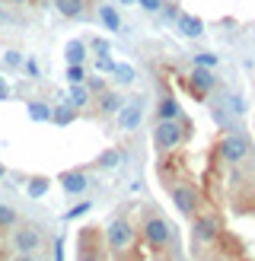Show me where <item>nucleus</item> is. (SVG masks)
Masks as SVG:
<instances>
[{
	"instance_id": "f257e3e1",
	"label": "nucleus",
	"mask_w": 255,
	"mask_h": 261,
	"mask_svg": "<svg viewBox=\"0 0 255 261\" xmlns=\"http://www.w3.org/2000/svg\"><path fill=\"white\" fill-rule=\"evenodd\" d=\"M140 229H144V242L153 252H163L166 245L172 242V229H169V223H166L160 214H147L144 223H140Z\"/></svg>"
},
{
	"instance_id": "f03ea898",
	"label": "nucleus",
	"mask_w": 255,
	"mask_h": 261,
	"mask_svg": "<svg viewBox=\"0 0 255 261\" xmlns=\"http://www.w3.org/2000/svg\"><path fill=\"white\" fill-rule=\"evenodd\" d=\"M106 245L115 252V255H124L128 249L134 245V226H131V220L128 217H115L109 229H106Z\"/></svg>"
},
{
	"instance_id": "7ed1b4c3",
	"label": "nucleus",
	"mask_w": 255,
	"mask_h": 261,
	"mask_svg": "<svg viewBox=\"0 0 255 261\" xmlns=\"http://www.w3.org/2000/svg\"><path fill=\"white\" fill-rule=\"evenodd\" d=\"M42 242H45V236H42V229H38L35 223H19L16 229H13V236H10V245L19 255H35L38 249H42Z\"/></svg>"
},
{
	"instance_id": "20e7f679",
	"label": "nucleus",
	"mask_w": 255,
	"mask_h": 261,
	"mask_svg": "<svg viewBox=\"0 0 255 261\" xmlns=\"http://www.w3.org/2000/svg\"><path fill=\"white\" fill-rule=\"evenodd\" d=\"M172 204H175V211L182 217L191 220L198 214V207H201V191L191 185V181H178V185H172Z\"/></svg>"
},
{
	"instance_id": "39448f33",
	"label": "nucleus",
	"mask_w": 255,
	"mask_h": 261,
	"mask_svg": "<svg viewBox=\"0 0 255 261\" xmlns=\"http://www.w3.org/2000/svg\"><path fill=\"white\" fill-rule=\"evenodd\" d=\"M153 140H157V150H160V153H169V150H175V147H182L185 130H182V124H178V118L160 121L157 127H153Z\"/></svg>"
},
{
	"instance_id": "423d86ee",
	"label": "nucleus",
	"mask_w": 255,
	"mask_h": 261,
	"mask_svg": "<svg viewBox=\"0 0 255 261\" xmlns=\"http://www.w3.org/2000/svg\"><path fill=\"white\" fill-rule=\"evenodd\" d=\"M249 150H252V143H249L246 134H239V130H230V134L220 137V156H223V163H230V166L242 163L249 156Z\"/></svg>"
},
{
	"instance_id": "0eeeda50",
	"label": "nucleus",
	"mask_w": 255,
	"mask_h": 261,
	"mask_svg": "<svg viewBox=\"0 0 255 261\" xmlns=\"http://www.w3.org/2000/svg\"><path fill=\"white\" fill-rule=\"evenodd\" d=\"M191 236H195L198 245L217 242V236H220V223H217V217H211V214H195V217H191Z\"/></svg>"
},
{
	"instance_id": "6e6552de",
	"label": "nucleus",
	"mask_w": 255,
	"mask_h": 261,
	"mask_svg": "<svg viewBox=\"0 0 255 261\" xmlns=\"http://www.w3.org/2000/svg\"><path fill=\"white\" fill-rule=\"evenodd\" d=\"M115 118H118V127L121 130H137L140 121H144V99H131V102H121V109L115 112Z\"/></svg>"
},
{
	"instance_id": "1a4fd4ad",
	"label": "nucleus",
	"mask_w": 255,
	"mask_h": 261,
	"mask_svg": "<svg viewBox=\"0 0 255 261\" xmlns=\"http://www.w3.org/2000/svg\"><path fill=\"white\" fill-rule=\"evenodd\" d=\"M188 86H191V93H195L198 99H204V96H211L217 89V73L211 67H195L188 73Z\"/></svg>"
},
{
	"instance_id": "9d476101",
	"label": "nucleus",
	"mask_w": 255,
	"mask_h": 261,
	"mask_svg": "<svg viewBox=\"0 0 255 261\" xmlns=\"http://www.w3.org/2000/svg\"><path fill=\"white\" fill-rule=\"evenodd\" d=\"M58 185L64 188V194H67V198H76V194L86 191V175L76 172V169H70V172H61V175H58Z\"/></svg>"
},
{
	"instance_id": "9b49d317",
	"label": "nucleus",
	"mask_w": 255,
	"mask_h": 261,
	"mask_svg": "<svg viewBox=\"0 0 255 261\" xmlns=\"http://www.w3.org/2000/svg\"><path fill=\"white\" fill-rule=\"evenodd\" d=\"M175 25H178V32H182L185 38H201V35H204V19L191 16V13H182V16H175Z\"/></svg>"
},
{
	"instance_id": "f8f14e48",
	"label": "nucleus",
	"mask_w": 255,
	"mask_h": 261,
	"mask_svg": "<svg viewBox=\"0 0 255 261\" xmlns=\"http://www.w3.org/2000/svg\"><path fill=\"white\" fill-rule=\"evenodd\" d=\"M48 188H51V178H45V175H32V178H26V198H32V201L45 198Z\"/></svg>"
},
{
	"instance_id": "ddd939ff",
	"label": "nucleus",
	"mask_w": 255,
	"mask_h": 261,
	"mask_svg": "<svg viewBox=\"0 0 255 261\" xmlns=\"http://www.w3.org/2000/svg\"><path fill=\"white\" fill-rule=\"evenodd\" d=\"M51 121H55L58 127H67V124L76 121V109L70 106V102H61V106L51 109Z\"/></svg>"
},
{
	"instance_id": "4468645a",
	"label": "nucleus",
	"mask_w": 255,
	"mask_h": 261,
	"mask_svg": "<svg viewBox=\"0 0 255 261\" xmlns=\"http://www.w3.org/2000/svg\"><path fill=\"white\" fill-rule=\"evenodd\" d=\"M89 99H93V93L86 89V83H70V93H67V102L80 112V109H86L89 106Z\"/></svg>"
},
{
	"instance_id": "2eb2a0df",
	"label": "nucleus",
	"mask_w": 255,
	"mask_h": 261,
	"mask_svg": "<svg viewBox=\"0 0 255 261\" xmlns=\"http://www.w3.org/2000/svg\"><path fill=\"white\" fill-rule=\"evenodd\" d=\"M55 7H58V13L64 19H80L83 10H86L83 0H55Z\"/></svg>"
},
{
	"instance_id": "dca6fc26",
	"label": "nucleus",
	"mask_w": 255,
	"mask_h": 261,
	"mask_svg": "<svg viewBox=\"0 0 255 261\" xmlns=\"http://www.w3.org/2000/svg\"><path fill=\"white\" fill-rule=\"evenodd\" d=\"M182 109H178V99L172 96H163V102L157 106V121H169V118H178Z\"/></svg>"
},
{
	"instance_id": "f3484780",
	"label": "nucleus",
	"mask_w": 255,
	"mask_h": 261,
	"mask_svg": "<svg viewBox=\"0 0 255 261\" xmlns=\"http://www.w3.org/2000/svg\"><path fill=\"white\" fill-rule=\"evenodd\" d=\"M99 19H102V25H106L109 32H121V16H118V10H115V7L102 4L99 7Z\"/></svg>"
},
{
	"instance_id": "a211bd4d",
	"label": "nucleus",
	"mask_w": 255,
	"mask_h": 261,
	"mask_svg": "<svg viewBox=\"0 0 255 261\" xmlns=\"http://www.w3.org/2000/svg\"><path fill=\"white\" fill-rule=\"evenodd\" d=\"M26 112H29V118L38 121V124H48L51 121V106H45V102H38V99L26 102Z\"/></svg>"
},
{
	"instance_id": "6ab92c4d",
	"label": "nucleus",
	"mask_w": 255,
	"mask_h": 261,
	"mask_svg": "<svg viewBox=\"0 0 255 261\" xmlns=\"http://www.w3.org/2000/svg\"><path fill=\"white\" fill-rule=\"evenodd\" d=\"M64 61L67 64H83L86 61V45L80 42V38H73V42L64 45Z\"/></svg>"
},
{
	"instance_id": "aec40b11",
	"label": "nucleus",
	"mask_w": 255,
	"mask_h": 261,
	"mask_svg": "<svg viewBox=\"0 0 255 261\" xmlns=\"http://www.w3.org/2000/svg\"><path fill=\"white\" fill-rule=\"evenodd\" d=\"M112 76H115V80H118L121 86H128V83H134V67H131V64H121V61H115V67H112Z\"/></svg>"
},
{
	"instance_id": "412c9836",
	"label": "nucleus",
	"mask_w": 255,
	"mask_h": 261,
	"mask_svg": "<svg viewBox=\"0 0 255 261\" xmlns=\"http://www.w3.org/2000/svg\"><path fill=\"white\" fill-rule=\"evenodd\" d=\"M121 160H124V156H121V150H118V147H112V150H106V153H102L96 163H99L102 169H118V166H121Z\"/></svg>"
},
{
	"instance_id": "4be33fe9",
	"label": "nucleus",
	"mask_w": 255,
	"mask_h": 261,
	"mask_svg": "<svg viewBox=\"0 0 255 261\" xmlns=\"http://www.w3.org/2000/svg\"><path fill=\"white\" fill-rule=\"evenodd\" d=\"M121 102H124L121 93H102V115H115L121 109Z\"/></svg>"
},
{
	"instance_id": "5701e85b",
	"label": "nucleus",
	"mask_w": 255,
	"mask_h": 261,
	"mask_svg": "<svg viewBox=\"0 0 255 261\" xmlns=\"http://www.w3.org/2000/svg\"><path fill=\"white\" fill-rule=\"evenodd\" d=\"M16 223H19L16 211H13L10 204H0V229H10V226H16Z\"/></svg>"
},
{
	"instance_id": "b1692460",
	"label": "nucleus",
	"mask_w": 255,
	"mask_h": 261,
	"mask_svg": "<svg viewBox=\"0 0 255 261\" xmlns=\"http://www.w3.org/2000/svg\"><path fill=\"white\" fill-rule=\"evenodd\" d=\"M64 76H67V83H83L86 80V67H83V64H67Z\"/></svg>"
},
{
	"instance_id": "393cba45",
	"label": "nucleus",
	"mask_w": 255,
	"mask_h": 261,
	"mask_svg": "<svg viewBox=\"0 0 255 261\" xmlns=\"http://www.w3.org/2000/svg\"><path fill=\"white\" fill-rule=\"evenodd\" d=\"M217 64H220V61H217V55H211V51H198V55H195V67H217Z\"/></svg>"
},
{
	"instance_id": "a878e982",
	"label": "nucleus",
	"mask_w": 255,
	"mask_h": 261,
	"mask_svg": "<svg viewBox=\"0 0 255 261\" xmlns=\"http://www.w3.org/2000/svg\"><path fill=\"white\" fill-rule=\"evenodd\" d=\"M89 211H93V204H89V201H80V204H73L70 211L64 214V220H67V223H70V220H76V217H83V214H89Z\"/></svg>"
},
{
	"instance_id": "bb28decb",
	"label": "nucleus",
	"mask_w": 255,
	"mask_h": 261,
	"mask_svg": "<svg viewBox=\"0 0 255 261\" xmlns=\"http://www.w3.org/2000/svg\"><path fill=\"white\" fill-rule=\"evenodd\" d=\"M22 73L29 76V80H38V76H42V70H38V61H35V58H22Z\"/></svg>"
},
{
	"instance_id": "cd10ccee",
	"label": "nucleus",
	"mask_w": 255,
	"mask_h": 261,
	"mask_svg": "<svg viewBox=\"0 0 255 261\" xmlns=\"http://www.w3.org/2000/svg\"><path fill=\"white\" fill-rule=\"evenodd\" d=\"M112 67H115L112 51H109V55H96V70H99V73H112Z\"/></svg>"
},
{
	"instance_id": "c85d7f7f",
	"label": "nucleus",
	"mask_w": 255,
	"mask_h": 261,
	"mask_svg": "<svg viewBox=\"0 0 255 261\" xmlns=\"http://www.w3.org/2000/svg\"><path fill=\"white\" fill-rule=\"evenodd\" d=\"M226 109H233L236 115L246 112V102H242V96H226Z\"/></svg>"
},
{
	"instance_id": "c756f323",
	"label": "nucleus",
	"mask_w": 255,
	"mask_h": 261,
	"mask_svg": "<svg viewBox=\"0 0 255 261\" xmlns=\"http://www.w3.org/2000/svg\"><path fill=\"white\" fill-rule=\"evenodd\" d=\"M4 64H7V67H22V55H19V51H7Z\"/></svg>"
},
{
	"instance_id": "7c9ffc66",
	"label": "nucleus",
	"mask_w": 255,
	"mask_h": 261,
	"mask_svg": "<svg viewBox=\"0 0 255 261\" xmlns=\"http://www.w3.org/2000/svg\"><path fill=\"white\" fill-rule=\"evenodd\" d=\"M137 7H140V10H147V13H160L163 0H137Z\"/></svg>"
},
{
	"instance_id": "2f4dec72",
	"label": "nucleus",
	"mask_w": 255,
	"mask_h": 261,
	"mask_svg": "<svg viewBox=\"0 0 255 261\" xmlns=\"http://www.w3.org/2000/svg\"><path fill=\"white\" fill-rule=\"evenodd\" d=\"M93 51H96V55H109L112 45L106 42V38H96V42H93Z\"/></svg>"
},
{
	"instance_id": "473e14b6",
	"label": "nucleus",
	"mask_w": 255,
	"mask_h": 261,
	"mask_svg": "<svg viewBox=\"0 0 255 261\" xmlns=\"http://www.w3.org/2000/svg\"><path fill=\"white\" fill-rule=\"evenodd\" d=\"M86 89H89V93H99V89H102V80H99V76H93V80H89V76H86Z\"/></svg>"
},
{
	"instance_id": "72a5a7b5",
	"label": "nucleus",
	"mask_w": 255,
	"mask_h": 261,
	"mask_svg": "<svg viewBox=\"0 0 255 261\" xmlns=\"http://www.w3.org/2000/svg\"><path fill=\"white\" fill-rule=\"evenodd\" d=\"M55 261H64V239H55Z\"/></svg>"
},
{
	"instance_id": "f704fd0d",
	"label": "nucleus",
	"mask_w": 255,
	"mask_h": 261,
	"mask_svg": "<svg viewBox=\"0 0 255 261\" xmlns=\"http://www.w3.org/2000/svg\"><path fill=\"white\" fill-rule=\"evenodd\" d=\"M0 99H10V86H7L4 76H0Z\"/></svg>"
},
{
	"instance_id": "c9c22d12",
	"label": "nucleus",
	"mask_w": 255,
	"mask_h": 261,
	"mask_svg": "<svg viewBox=\"0 0 255 261\" xmlns=\"http://www.w3.org/2000/svg\"><path fill=\"white\" fill-rule=\"evenodd\" d=\"M13 261H35V258H32V255H16Z\"/></svg>"
},
{
	"instance_id": "e433bc0d",
	"label": "nucleus",
	"mask_w": 255,
	"mask_h": 261,
	"mask_svg": "<svg viewBox=\"0 0 255 261\" xmlns=\"http://www.w3.org/2000/svg\"><path fill=\"white\" fill-rule=\"evenodd\" d=\"M121 7H137V0H118Z\"/></svg>"
},
{
	"instance_id": "4c0bfd02",
	"label": "nucleus",
	"mask_w": 255,
	"mask_h": 261,
	"mask_svg": "<svg viewBox=\"0 0 255 261\" xmlns=\"http://www.w3.org/2000/svg\"><path fill=\"white\" fill-rule=\"evenodd\" d=\"M4 175H7V169H4V163H0V181H4Z\"/></svg>"
},
{
	"instance_id": "58836bf2",
	"label": "nucleus",
	"mask_w": 255,
	"mask_h": 261,
	"mask_svg": "<svg viewBox=\"0 0 255 261\" xmlns=\"http://www.w3.org/2000/svg\"><path fill=\"white\" fill-rule=\"evenodd\" d=\"M10 4H26V0H10Z\"/></svg>"
},
{
	"instance_id": "ea45409f",
	"label": "nucleus",
	"mask_w": 255,
	"mask_h": 261,
	"mask_svg": "<svg viewBox=\"0 0 255 261\" xmlns=\"http://www.w3.org/2000/svg\"><path fill=\"white\" fill-rule=\"evenodd\" d=\"M4 19H7V16H4V10H0V22H4Z\"/></svg>"
}]
</instances>
